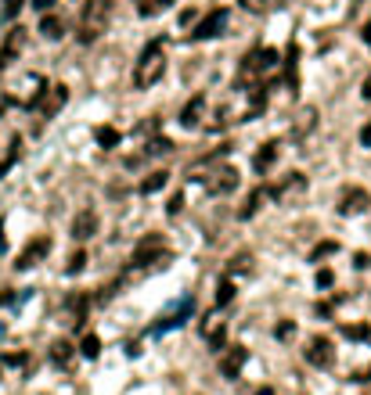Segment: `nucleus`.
Wrapping results in <instances>:
<instances>
[{
    "label": "nucleus",
    "mask_w": 371,
    "mask_h": 395,
    "mask_svg": "<svg viewBox=\"0 0 371 395\" xmlns=\"http://www.w3.org/2000/svg\"><path fill=\"white\" fill-rule=\"evenodd\" d=\"M163 72H166V47H163V40H151L141 50V58L134 62V87L148 90L163 79Z\"/></svg>",
    "instance_id": "f257e3e1"
},
{
    "label": "nucleus",
    "mask_w": 371,
    "mask_h": 395,
    "mask_svg": "<svg viewBox=\"0 0 371 395\" xmlns=\"http://www.w3.org/2000/svg\"><path fill=\"white\" fill-rule=\"evenodd\" d=\"M109 11H112L109 0H87L83 11H80L76 40H80V43H94V40L104 33V26H109Z\"/></svg>",
    "instance_id": "f03ea898"
},
{
    "label": "nucleus",
    "mask_w": 371,
    "mask_h": 395,
    "mask_svg": "<svg viewBox=\"0 0 371 395\" xmlns=\"http://www.w3.org/2000/svg\"><path fill=\"white\" fill-rule=\"evenodd\" d=\"M166 259H170V248H166L163 234H148V238H141V245L134 248V255H130V269L155 266V262H163V266H166Z\"/></svg>",
    "instance_id": "7ed1b4c3"
},
{
    "label": "nucleus",
    "mask_w": 371,
    "mask_h": 395,
    "mask_svg": "<svg viewBox=\"0 0 371 395\" xmlns=\"http://www.w3.org/2000/svg\"><path fill=\"white\" fill-rule=\"evenodd\" d=\"M278 62H281V58H278V50H274V47L249 50L245 58H242V65H238V79H256V76H263V72H271Z\"/></svg>",
    "instance_id": "20e7f679"
},
{
    "label": "nucleus",
    "mask_w": 371,
    "mask_h": 395,
    "mask_svg": "<svg viewBox=\"0 0 371 395\" xmlns=\"http://www.w3.org/2000/svg\"><path fill=\"white\" fill-rule=\"evenodd\" d=\"M303 356H306V363L310 367H317V370H325V367H332L335 363V345L328 342V338H310V345L303 349Z\"/></svg>",
    "instance_id": "39448f33"
},
{
    "label": "nucleus",
    "mask_w": 371,
    "mask_h": 395,
    "mask_svg": "<svg viewBox=\"0 0 371 395\" xmlns=\"http://www.w3.org/2000/svg\"><path fill=\"white\" fill-rule=\"evenodd\" d=\"M65 101H69V87H65V83H55L50 90H43V94H40L36 108H40V116H43V119H55L58 111L65 108Z\"/></svg>",
    "instance_id": "423d86ee"
},
{
    "label": "nucleus",
    "mask_w": 371,
    "mask_h": 395,
    "mask_svg": "<svg viewBox=\"0 0 371 395\" xmlns=\"http://www.w3.org/2000/svg\"><path fill=\"white\" fill-rule=\"evenodd\" d=\"M202 180H205L209 194H231L238 187V169L235 165H220V169H213V173L202 177Z\"/></svg>",
    "instance_id": "0eeeda50"
},
{
    "label": "nucleus",
    "mask_w": 371,
    "mask_h": 395,
    "mask_svg": "<svg viewBox=\"0 0 371 395\" xmlns=\"http://www.w3.org/2000/svg\"><path fill=\"white\" fill-rule=\"evenodd\" d=\"M47 252H50V238L47 234H40V238H33L22 252H18V259H15V269H33L40 259H47Z\"/></svg>",
    "instance_id": "6e6552de"
},
{
    "label": "nucleus",
    "mask_w": 371,
    "mask_h": 395,
    "mask_svg": "<svg viewBox=\"0 0 371 395\" xmlns=\"http://www.w3.org/2000/svg\"><path fill=\"white\" fill-rule=\"evenodd\" d=\"M22 47H26V29L22 26H15V29H8V36H4V43H0V72H4L18 54H22Z\"/></svg>",
    "instance_id": "1a4fd4ad"
},
{
    "label": "nucleus",
    "mask_w": 371,
    "mask_h": 395,
    "mask_svg": "<svg viewBox=\"0 0 371 395\" xmlns=\"http://www.w3.org/2000/svg\"><path fill=\"white\" fill-rule=\"evenodd\" d=\"M224 26H227V11H224V8H213V11H209V15L195 26L191 40H213V36L224 33Z\"/></svg>",
    "instance_id": "9d476101"
},
{
    "label": "nucleus",
    "mask_w": 371,
    "mask_h": 395,
    "mask_svg": "<svg viewBox=\"0 0 371 395\" xmlns=\"http://www.w3.org/2000/svg\"><path fill=\"white\" fill-rule=\"evenodd\" d=\"M69 234H72V241H90L94 234H97V212L94 208H83V212H76L72 216V227H69Z\"/></svg>",
    "instance_id": "9b49d317"
},
{
    "label": "nucleus",
    "mask_w": 371,
    "mask_h": 395,
    "mask_svg": "<svg viewBox=\"0 0 371 395\" xmlns=\"http://www.w3.org/2000/svg\"><path fill=\"white\" fill-rule=\"evenodd\" d=\"M306 191V177L303 173H289L281 184H274L271 191H263V194H271L274 201H289V198H296V194H303Z\"/></svg>",
    "instance_id": "f8f14e48"
},
{
    "label": "nucleus",
    "mask_w": 371,
    "mask_h": 395,
    "mask_svg": "<svg viewBox=\"0 0 371 395\" xmlns=\"http://www.w3.org/2000/svg\"><path fill=\"white\" fill-rule=\"evenodd\" d=\"M367 205H371V194H367L364 187H350V191H343V198H339V216H360Z\"/></svg>",
    "instance_id": "ddd939ff"
},
{
    "label": "nucleus",
    "mask_w": 371,
    "mask_h": 395,
    "mask_svg": "<svg viewBox=\"0 0 371 395\" xmlns=\"http://www.w3.org/2000/svg\"><path fill=\"white\" fill-rule=\"evenodd\" d=\"M249 363V349H242V345H231V349H224V356H220V374L227 377V381H235L238 374H242V367Z\"/></svg>",
    "instance_id": "4468645a"
},
{
    "label": "nucleus",
    "mask_w": 371,
    "mask_h": 395,
    "mask_svg": "<svg viewBox=\"0 0 371 395\" xmlns=\"http://www.w3.org/2000/svg\"><path fill=\"white\" fill-rule=\"evenodd\" d=\"M202 119H205V94H195V97L181 108V126H184V130H195V126H202Z\"/></svg>",
    "instance_id": "2eb2a0df"
},
{
    "label": "nucleus",
    "mask_w": 371,
    "mask_h": 395,
    "mask_svg": "<svg viewBox=\"0 0 371 395\" xmlns=\"http://www.w3.org/2000/svg\"><path fill=\"white\" fill-rule=\"evenodd\" d=\"M191 309H195V299H191V295H184V299H181V306H177L170 316H163V320H158V323L151 327V334H163V330H170V327H181V323H184V316H191Z\"/></svg>",
    "instance_id": "dca6fc26"
},
{
    "label": "nucleus",
    "mask_w": 371,
    "mask_h": 395,
    "mask_svg": "<svg viewBox=\"0 0 371 395\" xmlns=\"http://www.w3.org/2000/svg\"><path fill=\"white\" fill-rule=\"evenodd\" d=\"M278 151H281V144L278 140H267L259 151H256V158H252V169L256 173H271V165L278 162Z\"/></svg>",
    "instance_id": "f3484780"
},
{
    "label": "nucleus",
    "mask_w": 371,
    "mask_h": 395,
    "mask_svg": "<svg viewBox=\"0 0 371 395\" xmlns=\"http://www.w3.org/2000/svg\"><path fill=\"white\" fill-rule=\"evenodd\" d=\"M166 184H170V173H166V169H155V173H148V177L137 184V194L148 198V194H155V191H163Z\"/></svg>",
    "instance_id": "a211bd4d"
},
{
    "label": "nucleus",
    "mask_w": 371,
    "mask_h": 395,
    "mask_svg": "<svg viewBox=\"0 0 371 395\" xmlns=\"http://www.w3.org/2000/svg\"><path fill=\"white\" fill-rule=\"evenodd\" d=\"M40 36H43V40H62V36H65V22H62L58 15L43 11V18H40Z\"/></svg>",
    "instance_id": "6ab92c4d"
},
{
    "label": "nucleus",
    "mask_w": 371,
    "mask_h": 395,
    "mask_svg": "<svg viewBox=\"0 0 371 395\" xmlns=\"http://www.w3.org/2000/svg\"><path fill=\"white\" fill-rule=\"evenodd\" d=\"M166 8H173V0H137V15L141 18H155V15H163Z\"/></svg>",
    "instance_id": "aec40b11"
},
{
    "label": "nucleus",
    "mask_w": 371,
    "mask_h": 395,
    "mask_svg": "<svg viewBox=\"0 0 371 395\" xmlns=\"http://www.w3.org/2000/svg\"><path fill=\"white\" fill-rule=\"evenodd\" d=\"M296 62H299V47H296V43H289V50H285V79H289V87H292V90L299 87V76H296Z\"/></svg>",
    "instance_id": "412c9836"
},
{
    "label": "nucleus",
    "mask_w": 371,
    "mask_h": 395,
    "mask_svg": "<svg viewBox=\"0 0 371 395\" xmlns=\"http://www.w3.org/2000/svg\"><path fill=\"white\" fill-rule=\"evenodd\" d=\"M339 334L350 338V342H367V338H371V327H367V323H343Z\"/></svg>",
    "instance_id": "4be33fe9"
},
{
    "label": "nucleus",
    "mask_w": 371,
    "mask_h": 395,
    "mask_svg": "<svg viewBox=\"0 0 371 395\" xmlns=\"http://www.w3.org/2000/svg\"><path fill=\"white\" fill-rule=\"evenodd\" d=\"M259 201H263V187H256V191H249V198H245V205L238 208V219H252V216L259 212Z\"/></svg>",
    "instance_id": "5701e85b"
},
{
    "label": "nucleus",
    "mask_w": 371,
    "mask_h": 395,
    "mask_svg": "<svg viewBox=\"0 0 371 395\" xmlns=\"http://www.w3.org/2000/svg\"><path fill=\"white\" fill-rule=\"evenodd\" d=\"M50 360H55V367H69V360H72V345L65 342V338L50 345Z\"/></svg>",
    "instance_id": "b1692460"
},
{
    "label": "nucleus",
    "mask_w": 371,
    "mask_h": 395,
    "mask_svg": "<svg viewBox=\"0 0 371 395\" xmlns=\"http://www.w3.org/2000/svg\"><path fill=\"white\" fill-rule=\"evenodd\" d=\"M94 137H97V144H101L104 151L119 144V130H116V126H97V133H94Z\"/></svg>",
    "instance_id": "393cba45"
},
{
    "label": "nucleus",
    "mask_w": 371,
    "mask_h": 395,
    "mask_svg": "<svg viewBox=\"0 0 371 395\" xmlns=\"http://www.w3.org/2000/svg\"><path fill=\"white\" fill-rule=\"evenodd\" d=\"M87 306H90V299H87V295H72V299H69V313L76 316L72 323H83V316H87Z\"/></svg>",
    "instance_id": "a878e982"
},
{
    "label": "nucleus",
    "mask_w": 371,
    "mask_h": 395,
    "mask_svg": "<svg viewBox=\"0 0 371 395\" xmlns=\"http://www.w3.org/2000/svg\"><path fill=\"white\" fill-rule=\"evenodd\" d=\"M313 123H317V111H313V108H306L303 116H299V123H296V137L310 133V130H313Z\"/></svg>",
    "instance_id": "bb28decb"
},
{
    "label": "nucleus",
    "mask_w": 371,
    "mask_h": 395,
    "mask_svg": "<svg viewBox=\"0 0 371 395\" xmlns=\"http://www.w3.org/2000/svg\"><path fill=\"white\" fill-rule=\"evenodd\" d=\"M80 352L87 356V360H97V352H101V342H97V334H87L83 342H80Z\"/></svg>",
    "instance_id": "cd10ccee"
},
{
    "label": "nucleus",
    "mask_w": 371,
    "mask_h": 395,
    "mask_svg": "<svg viewBox=\"0 0 371 395\" xmlns=\"http://www.w3.org/2000/svg\"><path fill=\"white\" fill-rule=\"evenodd\" d=\"M22 155V137H11V151H8V158L4 162H0V177H4L8 173V169H11V162Z\"/></svg>",
    "instance_id": "c85d7f7f"
},
{
    "label": "nucleus",
    "mask_w": 371,
    "mask_h": 395,
    "mask_svg": "<svg viewBox=\"0 0 371 395\" xmlns=\"http://www.w3.org/2000/svg\"><path fill=\"white\" fill-rule=\"evenodd\" d=\"M22 8H26V0H4V8H0V15H4V22H15Z\"/></svg>",
    "instance_id": "c756f323"
},
{
    "label": "nucleus",
    "mask_w": 371,
    "mask_h": 395,
    "mask_svg": "<svg viewBox=\"0 0 371 395\" xmlns=\"http://www.w3.org/2000/svg\"><path fill=\"white\" fill-rule=\"evenodd\" d=\"M166 151H173V140H166V137H155V140L144 148V155H166Z\"/></svg>",
    "instance_id": "7c9ffc66"
},
{
    "label": "nucleus",
    "mask_w": 371,
    "mask_h": 395,
    "mask_svg": "<svg viewBox=\"0 0 371 395\" xmlns=\"http://www.w3.org/2000/svg\"><path fill=\"white\" fill-rule=\"evenodd\" d=\"M83 266H87V252L80 248V252H72V255H69V262H65V273H80Z\"/></svg>",
    "instance_id": "2f4dec72"
},
{
    "label": "nucleus",
    "mask_w": 371,
    "mask_h": 395,
    "mask_svg": "<svg viewBox=\"0 0 371 395\" xmlns=\"http://www.w3.org/2000/svg\"><path fill=\"white\" fill-rule=\"evenodd\" d=\"M238 4H242L245 11H252V15H267V8H271V0H238Z\"/></svg>",
    "instance_id": "473e14b6"
},
{
    "label": "nucleus",
    "mask_w": 371,
    "mask_h": 395,
    "mask_svg": "<svg viewBox=\"0 0 371 395\" xmlns=\"http://www.w3.org/2000/svg\"><path fill=\"white\" fill-rule=\"evenodd\" d=\"M235 299V284L231 280H220V288H217V306H227Z\"/></svg>",
    "instance_id": "72a5a7b5"
},
{
    "label": "nucleus",
    "mask_w": 371,
    "mask_h": 395,
    "mask_svg": "<svg viewBox=\"0 0 371 395\" xmlns=\"http://www.w3.org/2000/svg\"><path fill=\"white\" fill-rule=\"evenodd\" d=\"M332 252H339V245H335V241H321V245L310 252V259L317 262V259H325V255H332Z\"/></svg>",
    "instance_id": "f704fd0d"
},
{
    "label": "nucleus",
    "mask_w": 371,
    "mask_h": 395,
    "mask_svg": "<svg viewBox=\"0 0 371 395\" xmlns=\"http://www.w3.org/2000/svg\"><path fill=\"white\" fill-rule=\"evenodd\" d=\"M274 334H278V338H281V342H289V338H292V334H296V323H292V320H281V323H278V327H274Z\"/></svg>",
    "instance_id": "c9c22d12"
},
{
    "label": "nucleus",
    "mask_w": 371,
    "mask_h": 395,
    "mask_svg": "<svg viewBox=\"0 0 371 395\" xmlns=\"http://www.w3.org/2000/svg\"><path fill=\"white\" fill-rule=\"evenodd\" d=\"M353 266H357V269H371V255H367V252H357V255H353Z\"/></svg>",
    "instance_id": "e433bc0d"
},
{
    "label": "nucleus",
    "mask_w": 371,
    "mask_h": 395,
    "mask_svg": "<svg viewBox=\"0 0 371 395\" xmlns=\"http://www.w3.org/2000/svg\"><path fill=\"white\" fill-rule=\"evenodd\" d=\"M332 269H321V273H317V288H332Z\"/></svg>",
    "instance_id": "4c0bfd02"
},
{
    "label": "nucleus",
    "mask_w": 371,
    "mask_h": 395,
    "mask_svg": "<svg viewBox=\"0 0 371 395\" xmlns=\"http://www.w3.org/2000/svg\"><path fill=\"white\" fill-rule=\"evenodd\" d=\"M4 363H8V367H22V363H26V352H8Z\"/></svg>",
    "instance_id": "58836bf2"
},
{
    "label": "nucleus",
    "mask_w": 371,
    "mask_h": 395,
    "mask_svg": "<svg viewBox=\"0 0 371 395\" xmlns=\"http://www.w3.org/2000/svg\"><path fill=\"white\" fill-rule=\"evenodd\" d=\"M181 208H184V194H173V198H170V216H177Z\"/></svg>",
    "instance_id": "ea45409f"
},
{
    "label": "nucleus",
    "mask_w": 371,
    "mask_h": 395,
    "mask_svg": "<svg viewBox=\"0 0 371 395\" xmlns=\"http://www.w3.org/2000/svg\"><path fill=\"white\" fill-rule=\"evenodd\" d=\"M55 4H58V0H33V8H36L40 15H43V11H50V8H55Z\"/></svg>",
    "instance_id": "a19ab883"
},
{
    "label": "nucleus",
    "mask_w": 371,
    "mask_h": 395,
    "mask_svg": "<svg viewBox=\"0 0 371 395\" xmlns=\"http://www.w3.org/2000/svg\"><path fill=\"white\" fill-rule=\"evenodd\" d=\"M360 144H364V148H371V123L360 130Z\"/></svg>",
    "instance_id": "79ce46f5"
},
{
    "label": "nucleus",
    "mask_w": 371,
    "mask_h": 395,
    "mask_svg": "<svg viewBox=\"0 0 371 395\" xmlns=\"http://www.w3.org/2000/svg\"><path fill=\"white\" fill-rule=\"evenodd\" d=\"M249 262H252V259H245V255H238V259H235V262H231V269H245V266H249Z\"/></svg>",
    "instance_id": "37998d69"
},
{
    "label": "nucleus",
    "mask_w": 371,
    "mask_h": 395,
    "mask_svg": "<svg viewBox=\"0 0 371 395\" xmlns=\"http://www.w3.org/2000/svg\"><path fill=\"white\" fill-rule=\"evenodd\" d=\"M360 94H364V97H367V101H371V76H367V79H364V87H360Z\"/></svg>",
    "instance_id": "c03bdc74"
},
{
    "label": "nucleus",
    "mask_w": 371,
    "mask_h": 395,
    "mask_svg": "<svg viewBox=\"0 0 371 395\" xmlns=\"http://www.w3.org/2000/svg\"><path fill=\"white\" fill-rule=\"evenodd\" d=\"M4 302H11V291H0V306H4Z\"/></svg>",
    "instance_id": "a18cd8bd"
},
{
    "label": "nucleus",
    "mask_w": 371,
    "mask_h": 395,
    "mask_svg": "<svg viewBox=\"0 0 371 395\" xmlns=\"http://www.w3.org/2000/svg\"><path fill=\"white\" fill-rule=\"evenodd\" d=\"M8 248V241H4V227H0V252H4Z\"/></svg>",
    "instance_id": "49530a36"
},
{
    "label": "nucleus",
    "mask_w": 371,
    "mask_h": 395,
    "mask_svg": "<svg viewBox=\"0 0 371 395\" xmlns=\"http://www.w3.org/2000/svg\"><path fill=\"white\" fill-rule=\"evenodd\" d=\"M364 40H367V43H371V22H367V26H364Z\"/></svg>",
    "instance_id": "de8ad7c7"
},
{
    "label": "nucleus",
    "mask_w": 371,
    "mask_h": 395,
    "mask_svg": "<svg viewBox=\"0 0 371 395\" xmlns=\"http://www.w3.org/2000/svg\"><path fill=\"white\" fill-rule=\"evenodd\" d=\"M256 395H274V388H259Z\"/></svg>",
    "instance_id": "09e8293b"
}]
</instances>
